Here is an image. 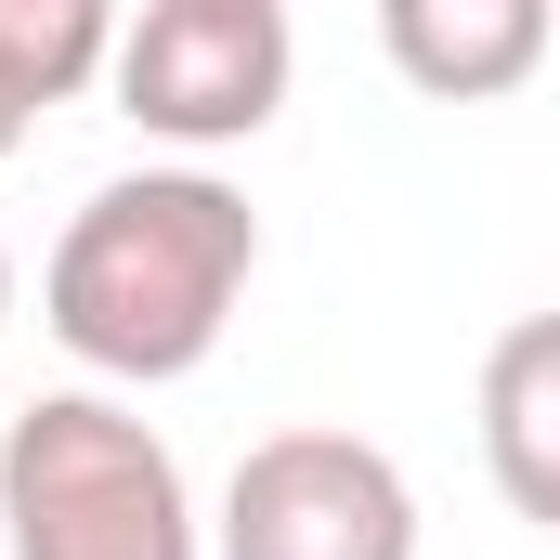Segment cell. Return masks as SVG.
<instances>
[{"mask_svg": "<svg viewBox=\"0 0 560 560\" xmlns=\"http://www.w3.org/2000/svg\"><path fill=\"white\" fill-rule=\"evenodd\" d=\"M248 275H261V209L209 156H156L66 209V235L39 261V326L105 392H170L222 352Z\"/></svg>", "mask_w": 560, "mask_h": 560, "instance_id": "6da1fadb", "label": "cell"}, {"mask_svg": "<svg viewBox=\"0 0 560 560\" xmlns=\"http://www.w3.org/2000/svg\"><path fill=\"white\" fill-rule=\"evenodd\" d=\"M0 548L13 560H209V509L170 430L105 378L39 392L0 430Z\"/></svg>", "mask_w": 560, "mask_h": 560, "instance_id": "7a4b0ae2", "label": "cell"}, {"mask_svg": "<svg viewBox=\"0 0 560 560\" xmlns=\"http://www.w3.org/2000/svg\"><path fill=\"white\" fill-rule=\"evenodd\" d=\"M287 79H300V26L287 0H143L118 26V118L170 156H222V143H261L287 118Z\"/></svg>", "mask_w": 560, "mask_h": 560, "instance_id": "3957f363", "label": "cell"}, {"mask_svg": "<svg viewBox=\"0 0 560 560\" xmlns=\"http://www.w3.org/2000/svg\"><path fill=\"white\" fill-rule=\"evenodd\" d=\"M209 560H418V482L365 430H261L209 509Z\"/></svg>", "mask_w": 560, "mask_h": 560, "instance_id": "277c9868", "label": "cell"}, {"mask_svg": "<svg viewBox=\"0 0 560 560\" xmlns=\"http://www.w3.org/2000/svg\"><path fill=\"white\" fill-rule=\"evenodd\" d=\"M560 0H378V52L430 105H495L548 66Z\"/></svg>", "mask_w": 560, "mask_h": 560, "instance_id": "5b68a950", "label": "cell"}, {"mask_svg": "<svg viewBox=\"0 0 560 560\" xmlns=\"http://www.w3.org/2000/svg\"><path fill=\"white\" fill-rule=\"evenodd\" d=\"M482 469H495V495H509V522H535L560 535V313H522V326H495V352H482Z\"/></svg>", "mask_w": 560, "mask_h": 560, "instance_id": "8992f818", "label": "cell"}, {"mask_svg": "<svg viewBox=\"0 0 560 560\" xmlns=\"http://www.w3.org/2000/svg\"><path fill=\"white\" fill-rule=\"evenodd\" d=\"M118 26H131V0H0V66L39 105H79L118 66Z\"/></svg>", "mask_w": 560, "mask_h": 560, "instance_id": "52a82bcc", "label": "cell"}, {"mask_svg": "<svg viewBox=\"0 0 560 560\" xmlns=\"http://www.w3.org/2000/svg\"><path fill=\"white\" fill-rule=\"evenodd\" d=\"M26 131H39V92H26V79H13V66H0V170H13V156H26Z\"/></svg>", "mask_w": 560, "mask_h": 560, "instance_id": "ba28073f", "label": "cell"}, {"mask_svg": "<svg viewBox=\"0 0 560 560\" xmlns=\"http://www.w3.org/2000/svg\"><path fill=\"white\" fill-rule=\"evenodd\" d=\"M0 326H13V248H0Z\"/></svg>", "mask_w": 560, "mask_h": 560, "instance_id": "9c48e42d", "label": "cell"}]
</instances>
